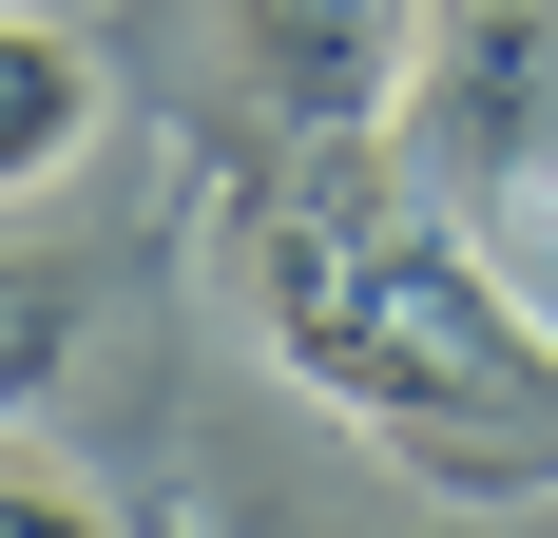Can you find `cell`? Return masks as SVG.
Masks as SVG:
<instances>
[{"instance_id": "6da1fadb", "label": "cell", "mask_w": 558, "mask_h": 538, "mask_svg": "<svg viewBox=\"0 0 558 538\" xmlns=\"http://www.w3.org/2000/svg\"><path fill=\"white\" fill-rule=\"evenodd\" d=\"M251 327L444 500L558 481V327L501 289V231H462L386 135H308L289 193H251Z\"/></svg>"}, {"instance_id": "7a4b0ae2", "label": "cell", "mask_w": 558, "mask_h": 538, "mask_svg": "<svg viewBox=\"0 0 558 538\" xmlns=\"http://www.w3.org/2000/svg\"><path fill=\"white\" fill-rule=\"evenodd\" d=\"M386 155L462 231H558V0H424Z\"/></svg>"}, {"instance_id": "3957f363", "label": "cell", "mask_w": 558, "mask_h": 538, "mask_svg": "<svg viewBox=\"0 0 558 538\" xmlns=\"http://www.w3.org/2000/svg\"><path fill=\"white\" fill-rule=\"evenodd\" d=\"M404 58H424V0H231V77L289 135H386Z\"/></svg>"}, {"instance_id": "277c9868", "label": "cell", "mask_w": 558, "mask_h": 538, "mask_svg": "<svg viewBox=\"0 0 558 538\" xmlns=\"http://www.w3.org/2000/svg\"><path fill=\"white\" fill-rule=\"evenodd\" d=\"M77 135H97V39L0 0V193H58V173H77Z\"/></svg>"}, {"instance_id": "5b68a950", "label": "cell", "mask_w": 558, "mask_h": 538, "mask_svg": "<svg viewBox=\"0 0 558 538\" xmlns=\"http://www.w3.org/2000/svg\"><path fill=\"white\" fill-rule=\"evenodd\" d=\"M77 346H97V269L0 250V424H20V404H58V384H77Z\"/></svg>"}, {"instance_id": "8992f818", "label": "cell", "mask_w": 558, "mask_h": 538, "mask_svg": "<svg viewBox=\"0 0 558 538\" xmlns=\"http://www.w3.org/2000/svg\"><path fill=\"white\" fill-rule=\"evenodd\" d=\"M0 538H116V519L77 481H39V462H0Z\"/></svg>"}]
</instances>
